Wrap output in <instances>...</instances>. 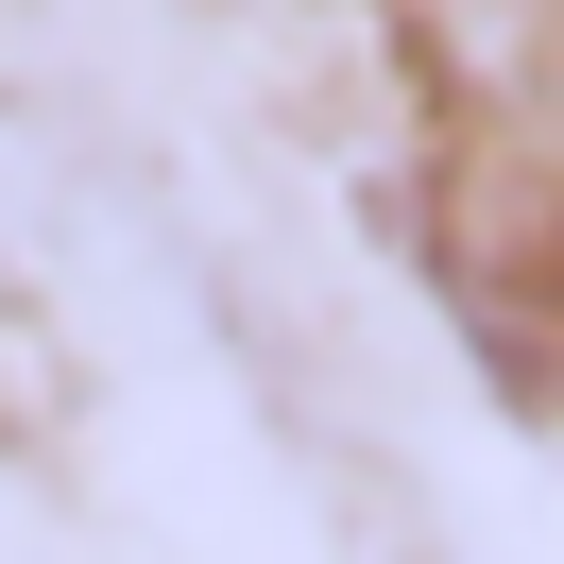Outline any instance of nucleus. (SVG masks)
<instances>
[{
    "label": "nucleus",
    "instance_id": "obj_1",
    "mask_svg": "<svg viewBox=\"0 0 564 564\" xmlns=\"http://www.w3.org/2000/svg\"><path fill=\"white\" fill-rule=\"evenodd\" d=\"M445 86L479 240L564 257V0H445Z\"/></svg>",
    "mask_w": 564,
    "mask_h": 564
}]
</instances>
